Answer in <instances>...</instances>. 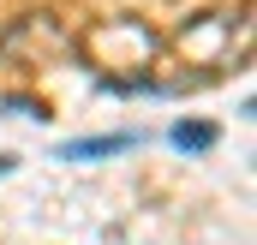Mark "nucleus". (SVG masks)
<instances>
[{
    "mask_svg": "<svg viewBox=\"0 0 257 245\" xmlns=\"http://www.w3.org/2000/svg\"><path fill=\"white\" fill-rule=\"evenodd\" d=\"M6 168H12V156H0V174H6Z\"/></svg>",
    "mask_w": 257,
    "mask_h": 245,
    "instance_id": "3",
    "label": "nucleus"
},
{
    "mask_svg": "<svg viewBox=\"0 0 257 245\" xmlns=\"http://www.w3.org/2000/svg\"><path fill=\"white\" fill-rule=\"evenodd\" d=\"M174 144H180V150H209L215 132H209V126H174Z\"/></svg>",
    "mask_w": 257,
    "mask_h": 245,
    "instance_id": "2",
    "label": "nucleus"
},
{
    "mask_svg": "<svg viewBox=\"0 0 257 245\" xmlns=\"http://www.w3.org/2000/svg\"><path fill=\"white\" fill-rule=\"evenodd\" d=\"M132 150V132H114V138H78V144H60V162H102V156H120Z\"/></svg>",
    "mask_w": 257,
    "mask_h": 245,
    "instance_id": "1",
    "label": "nucleus"
}]
</instances>
